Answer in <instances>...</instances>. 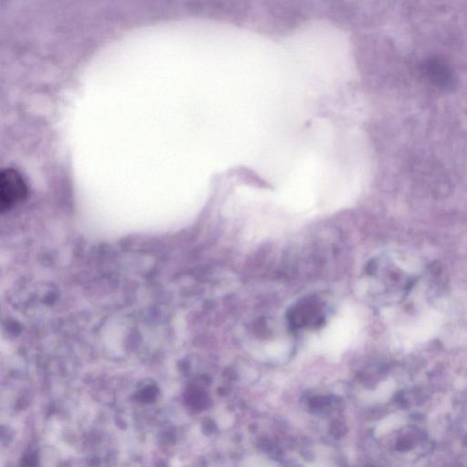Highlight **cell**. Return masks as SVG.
<instances>
[{
  "mask_svg": "<svg viewBox=\"0 0 467 467\" xmlns=\"http://www.w3.org/2000/svg\"><path fill=\"white\" fill-rule=\"evenodd\" d=\"M28 187L18 171L8 168L0 174V208L9 210L26 198Z\"/></svg>",
  "mask_w": 467,
  "mask_h": 467,
  "instance_id": "6da1fadb",
  "label": "cell"
},
{
  "mask_svg": "<svg viewBox=\"0 0 467 467\" xmlns=\"http://www.w3.org/2000/svg\"><path fill=\"white\" fill-rule=\"evenodd\" d=\"M427 72L431 81L441 86H447L452 81L453 74L449 67L440 60H434L427 65Z\"/></svg>",
  "mask_w": 467,
  "mask_h": 467,
  "instance_id": "7a4b0ae2",
  "label": "cell"
}]
</instances>
